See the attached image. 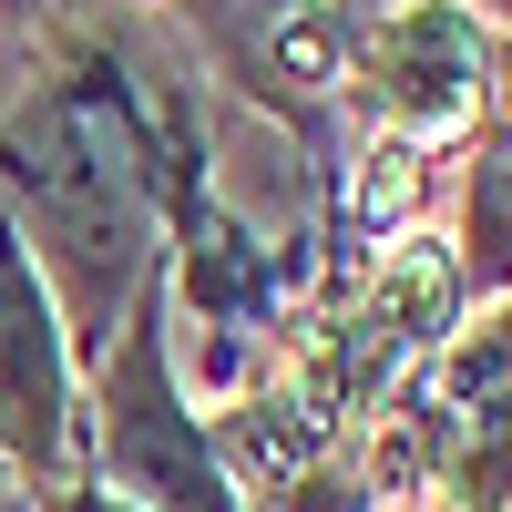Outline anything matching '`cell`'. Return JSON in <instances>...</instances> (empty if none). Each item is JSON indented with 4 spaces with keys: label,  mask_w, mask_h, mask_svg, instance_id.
I'll use <instances>...</instances> for the list:
<instances>
[{
    "label": "cell",
    "mask_w": 512,
    "mask_h": 512,
    "mask_svg": "<svg viewBox=\"0 0 512 512\" xmlns=\"http://www.w3.org/2000/svg\"><path fill=\"white\" fill-rule=\"evenodd\" d=\"M82 441H93V492L123 512H246L226 482L216 431L185 410L175 379V277H144L134 318L113 328V349L93 359V400H82Z\"/></svg>",
    "instance_id": "1"
},
{
    "label": "cell",
    "mask_w": 512,
    "mask_h": 512,
    "mask_svg": "<svg viewBox=\"0 0 512 512\" xmlns=\"http://www.w3.org/2000/svg\"><path fill=\"white\" fill-rule=\"evenodd\" d=\"M338 93L369 113L379 144L451 154L492 123V93H502L492 21H472L461 0H379V11L338 21Z\"/></svg>",
    "instance_id": "2"
},
{
    "label": "cell",
    "mask_w": 512,
    "mask_h": 512,
    "mask_svg": "<svg viewBox=\"0 0 512 512\" xmlns=\"http://www.w3.org/2000/svg\"><path fill=\"white\" fill-rule=\"evenodd\" d=\"M0 482L72 492L93 482V441H82V359L72 328L52 308L41 267L21 256V236L0 226Z\"/></svg>",
    "instance_id": "3"
},
{
    "label": "cell",
    "mask_w": 512,
    "mask_h": 512,
    "mask_svg": "<svg viewBox=\"0 0 512 512\" xmlns=\"http://www.w3.org/2000/svg\"><path fill=\"white\" fill-rule=\"evenodd\" d=\"M31 512H123V502H113V492H93V482H72V492H41Z\"/></svg>",
    "instance_id": "4"
},
{
    "label": "cell",
    "mask_w": 512,
    "mask_h": 512,
    "mask_svg": "<svg viewBox=\"0 0 512 512\" xmlns=\"http://www.w3.org/2000/svg\"><path fill=\"white\" fill-rule=\"evenodd\" d=\"M359 11H379V0H338V21H359ZM461 11L482 21V11H512V0H461Z\"/></svg>",
    "instance_id": "5"
},
{
    "label": "cell",
    "mask_w": 512,
    "mask_h": 512,
    "mask_svg": "<svg viewBox=\"0 0 512 512\" xmlns=\"http://www.w3.org/2000/svg\"><path fill=\"white\" fill-rule=\"evenodd\" d=\"M0 512H31V492H21V482H0Z\"/></svg>",
    "instance_id": "6"
}]
</instances>
